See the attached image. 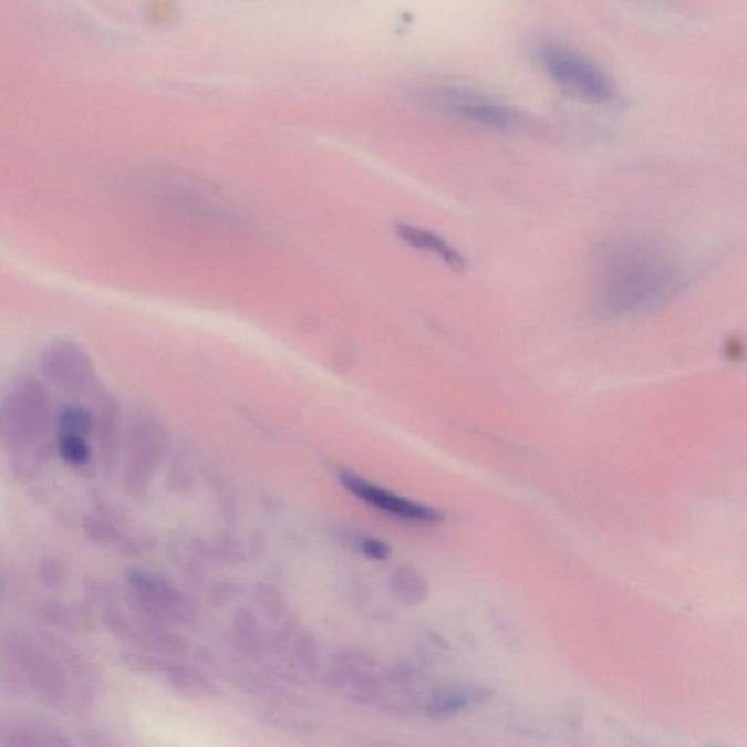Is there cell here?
<instances>
[{"label": "cell", "instance_id": "cell-4", "mask_svg": "<svg viewBox=\"0 0 747 747\" xmlns=\"http://www.w3.org/2000/svg\"><path fill=\"white\" fill-rule=\"evenodd\" d=\"M165 446V430L159 419L149 411L136 409L127 423L123 437L125 467L123 483L132 495L145 494Z\"/></svg>", "mask_w": 747, "mask_h": 747}, {"label": "cell", "instance_id": "cell-1", "mask_svg": "<svg viewBox=\"0 0 747 747\" xmlns=\"http://www.w3.org/2000/svg\"><path fill=\"white\" fill-rule=\"evenodd\" d=\"M595 309L604 319L634 318L657 309L679 292L683 274L662 247L643 238H618L595 251Z\"/></svg>", "mask_w": 747, "mask_h": 747}, {"label": "cell", "instance_id": "cell-16", "mask_svg": "<svg viewBox=\"0 0 747 747\" xmlns=\"http://www.w3.org/2000/svg\"><path fill=\"white\" fill-rule=\"evenodd\" d=\"M43 616L53 626L65 631H81L89 625L85 612L66 603L48 602L43 604Z\"/></svg>", "mask_w": 747, "mask_h": 747}, {"label": "cell", "instance_id": "cell-8", "mask_svg": "<svg viewBox=\"0 0 747 747\" xmlns=\"http://www.w3.org/2000/svg\"><path fill=\"white\" fill-rule=\"evenodd\" d=\"M429 94L438 107L457 114L465 121L474 122L476 125L494 127V129H510L520 123V117L506 105L494 103L479 95L458 90H435Z\"/></svg>", "mask_w": 747, "mask_h": 747}, {"label": "cell", "instance_id": "cell-20", "mask_svg": "<svg viewBox=\"0 0 747 747\" xmlns=\"http://www.w3.org/2000/svg\"><path fill=\"white\" fill-rule=\"evenodd\" d=\"M361 551L366 554V557L378 559H387L391 554V548L386 543L380 542L377 539L365 538L361 542Z\"/></svg>", "mask_w": 747, "mask_h": 747}, {"label": "cell", "instance_id": "cell-18", "mask_svg": "<svg viewBox=\"0 0 747 747\" xmlns=\"http://www.w3.org/2000/svg\"><path fill=\"white\" fill-rule=\"evenodd\" d=\"M394 593L402 603L418 604L428 594V585L418 572L405 567L394 577Z\"/></svg>", "mask_w": 747, "mask_h": 747}, {"label": "cell", "instance_id": "cell-11", "mask_svg": "<svg viewBox=\"0 0 747 747\" xmlns=\"http://www.w3.org/2000/svg\"><path fill=\"white\" fill-rule=\"evenodd\" d=\"M0 746L66 747L69 740L48 724L27 718H9L0 722Z\"/></svg>", "mask_w": 747, "mask_h": 747}, {"label": "cell", "instance_id": "cell-2", "mask_svg": "<svg viewBox=\"0 0 747 747\" xmlns=\"http://www.w3.org/2000/svg\"><path fill=\"white\" fill-rule=\"evenodd\" d=\"M52 423V401L39 378H21L0 403V443L12 457L48 450Z\"/></svg>", "mask_w": 747, "mask_h": 747}, {"label": "cell", "instance_id": "cell-13", "mask_svg": "<svg viewBox=\"0 0 747 747\" xmlns=\"http://www.w3.org/2000/svg\"><path fill=\"white\" fill-rule=\"evenodd\" d=\"M396 234L407 245L414 249L428 251L430 255L438 256L456 273L465 272L467 261L463 258L460 251L448 245L438 234L428 231V229L409 226V224H397Z\"/></svg>", "mask_w": 747, "mask_h": 747}, {"label": "cell", "instance_id": "cell-3", "mask_svg": "<svg viewBox=\"0 0 747 747\" xmlns=\"http://www.w3.org/2000/svg\"><path fill=\"white\" fill-rule=\"evenodd\" d=\"M4 658L45 704L59 707L71 695V676L61 658L29 635L9 634L3 640Z\"/></svg>", "mask_w": 747, "mask_h": 747}, {"label": "cell", "instance_id": "cell-15", "mask_svg": "<svg viewBox=\"0 0 747 747\" xmlns=\"http://www.w3.org/2000/svg\"><path fill=\"white\" fill-rule=\"evenodd\" d=\"M56 429L58 434L89 438L94 433V412L82 405L63 406L56 415Z\"/></svg>", "mask_w": 747, "mask_h": 747}, {"label": "cell", "instance_id": "cell-7", "mask_svg": "<svg viewBox=\"0 0 747 747\" xmlns=\"http://www.w3.org/2000/svg\"><path fill=\"white\" fill-rule=\"evenodd\" d=\"M132 609L151 621H183L187 618V604L181 593L162 577L142 568H129L126 571Z\"/></svg>", "mask_w": 747, "mask_h": 747}, {"label": "cell", "instance_id": "cell-5", "mask_svg": "<svg viewBox=\"0 0 747 747\" xmlns=\"http://www.w3.org/2000/svg\"><path fill=\"white\" fill-rule=\"evenodd\" d=\"M40 370L48 382L86 401L104 387L90 352L72 339L50 342L41 354Z\"/></svg>", "mask_w": 747, "mask_h": 747}, {"label": "cell", "instance_id": "cell-10", "mask_svg": "<svg viewBox=\"0 0 747 747\" xmlns=\"http://www.w3.org/2000/svg\"><path fill=\"white\" fill-rule=\"evenodd\" d=\"M89 401L95 406L94 430L97 434L98 450L104 470L112 474L116 469L123 444V414L121 402L100 388Z\"/></svg>", "mask_w": 747, "mask_h": 747}, {"label": "cell", "instance_id": "cell-21", "mask_svg": "<svg viewBox=\"0 0 747 747\" xmlns=\"http://www.w3.org/2000/svg\"><path fill=\"white\" fill-rule=\"evenodd\" d=\"M2 589H3V584H2V580H0V595H2Z\"/></svg>", "mask_w": 747, "mask_h": 747}, {"label": "cell", "instance_id": "cell-12", "mask_svg": "<svg viewBox=\"0 0 747 747\" xmlns=\"http://www.w3.org/2000/svg\"><path fill=\"white\" fill-rule=\"evenodd\" d=\"M490 698V692L475 685H456L434 692L426 701V713L435 718L455 717L469 712Z\"/></svg>", "mask_w": 747, "mask_h": 747}, {"label": "cell", "instance_id": "cell-9", "mask_svg": "<svg viewBox=\"0 0 747 747\" xmlns=\"http://www.w3.org/2000/svg\"><path fill=\"white\" fill-rule=\"evenodd\" d=\"M341 483L343 487L350 489L362 501L370 504V506L377 508V510L387 512V515L397 517V519L416 522H439L443 520L442 512L434 510V508L397 497V495L375 487L373 484L365 483L364 479L347 474V471L341 475Z\"/></svg>", "mask_w": 747, "mask_h": 747}, {"label": "cell", "instance_id": "cell-17", "mask_svg": "<svg viewBox=\"0 0 747 747\" xmlns=\"http://www.w3.org/2000/svg\"><path fill=\"white\" fill-rule=\"evenodd\" d=\"M58 452L63 461L77 469H85L93 460L89 439L81 435L58 434Z\"/></svg>", "mask_w": 747, "mask_h": 747}, {"label": "cell", "instance_id": "cell-19", "mask_svg": "<svg viewBox=\"0 0 747 747\" xmlns=\"http://www.w3.org/2000/svg\"><path fill=\"white\" fill-rule=\"evenodd\" d=\"M39 579L41 584L49 590H59L66 584L68 570L65 563L58 558H44L39 567Z\"/></svg>", "mask_w": 747, "mask_h": 747}, {"label": "cell", "instance_id": "cell-14", "mask_svg": "<svg viewBox=\"0 0 747 747\" xmlns=\"http://www.w3.org/2000/svg\"><path fill=\"white\" fill-rule=\"evenodd\" d=\"M82 529L97 547L123 553L141 551L139 540L127 535L116 521L107 516L90 515L82 520Z\"/></svg>", "mask_w": 747, "mask_h": 747}, {"label": "cell", "instance_id": "cell-6", "mask_svg": "<svg viewBox=\"0 0 747 747\" xmlns=\"http://www.w3.org/2000/svg\"><path fill=\"white\" fill-rule=\"evenodd\" d=\"M540 62L559 85L583 98L606 103L615 97L613 82L606 73L571 50L561 45H544L540 52Z\"/></svg>", "mask_w": 747, "mask_h": 747}]
</instances>
